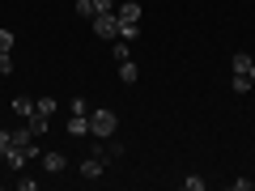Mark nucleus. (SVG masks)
<instances>
[{
	"label": "nucleus",
	"mask_w": 255,
	"mask_h": 191,
	"mask_svg": "<svg viewBox=\"0 0 255 191\" xmlns=\"http://www.w3.org/2000/svg\"><path fill=\"white\" fill-rule=\"evenodd\" d=\"M94 13H115V0H94Z\"/></svg>",
	"instance_id": "6ab92c4d"
},
{
	"label": "nucleus",
	"mask_w": 255,
	"mask_h": 191,
	"mask_svg": "<svg viewBox=\"0 0 255 191\" xmlns=\"http://www.w3.org/2000/svg\"><path fill=\"white\" fill-rule=\"evenodd\" d=\"M68 136H90V115H68Z\"/></svg>",
	"instance_id": "423d86ee"
},
{
	"label": "nucleus",
	"mask_w": 255,
	"mask_h": 191,
	"mask_svg": "<svg viewBox=\"0 0 255 191\" xmlns=\"http://www.w3.org/2000/svg\"><path fill=\"white\" fill-rule=\"evenodd\" d=\"M13 110H17L21 119H26V115H34V98H26V94H21V98H13Z\"/></svg>",
	"instance_id": "ddd939ff"
},
{
	"label": "nucleus",
	"mask_w": 255,
	"mask_h": 191,
	"mask_svg": "<svg viewBox=\"0 0 255 191\" xmlns=\"http://www.w3.org/2000/svg\"><path fill=\"white\" fill-rule=\"evenodd\" d=\"M111 55H115V64L132 60V55H128V43H124V38H115V43H111Z\"/></svg>",
	"instance_id": "2eb2a0df"
},
{
	"label": "nucleus",
	"mask_w": 255,
	"mask_h": 191,
	"mask_svg": "<svg viewBox=\"0 0 255 191\" xmlns=\"http://www.w3.org/2000/svg\"><path fill=\"white\" fill-rule=\"evenodd\" d=\"M119 38H124V43H136L140 38V21H119Z\"/></svg>",
	"instance_id": "9d476101"
},
{
	"label": "nucleus",
	"mask_w": 255,
	"mask_h": 191,
	"mask_svg": "<svg viewBox=\"0 0 255 191\" xmlns=\"http://www.w3.org/2000/svg\"><path fill=\"white\" fill-rule=\"evenodd\" d=\"M68 110H73V115H90V106H85V98H73V106H68Z\"/></svg>",
	"instance_id": "aec40b11"
},
{
	"label": "nucleus",
	"mask_w": 255,
	"mask_h": 191,
	"mask_svg": "<svg viewBox=\"0 0 255 191\" xmlns=\"http://www.w3.org/2000/svg\"><path fill=\"white\" fill-rule=\"evenodd\" d=\"M119 81H124V85H136L140 81V68L132 60H124V64H119Z\"/></svg>",
	"instance_id": "6e6552de"
},
{
	"label": "nucleus",
	"mask_w": 255,
	"mask_h": 191,
	"mask_svg": "<svg viewBox=\"0 0 255 191\" xmlns=\"http://www.w3.org/2000/svg\"><path fill=\"white\" fill-rule=\"evenodd\" d=\"M115 132H119V115H115V110H107V106L90 110V136H98V140H111Z\"/></svg>",
	"instance_id": "f257e3e1"
},
{
	"label": "nucleus",
	"mask_w": 255,
	"mask_h": 191,
	"mask_svg": "<svg viewBox=\"0 0 255 191\" xmlns=\"http://www.w3.org/2000/svg\"><path fill=\"white\" fill-rule=\"evenodd\" d=\"M13 73V55H0V77H9Z\"/></svg>",
	"instance_id": "412c9836"
},
{
	"label": "nucleus",
	"mask_w": 255,
	"mask_h": 191,
	"mask_svg": "<svg viewBox=\"0 0 255 191\" xmlns=\"http://www.w3.org/2000/svg\"><path fill=\"white\" fill-rule=\"evenodd\" d=\"M183 191H204V179L200 174H187V179H183Z\"/></svg>",
	"instance_id": "f3484780"
},
{
	"label": "nucleus",
	"mask_w": 255,
	"mask_h": 191,
	"mask_svg": "<svg viewBox=\"0 0 255 191\" xmlns=\"http://www.w3.org/2000/svg\"><path fill=\"white\" fill-rule=\"evenodd\" d=\"M0 157L9 162V170H26V162H30V157L17 149V140H13V127H4V132H0Z\"/></svg>",
	"instance_id": "f03ea898"
},
{
	"label": "nucleus",
	"mask_w": 255,
	"mask_h": 191,
	"mask_svg": "<svg viewBox=\"0 0 255 191\" xmlns=\"http://www.w3.org/2000/svg\"><path fill=\"white\" fill-rule=\"evenodd\" d=\"M64 166H68V157H64V153H55V149H51V153H43V170L47 174H64Z\"/></svg>",
	"instance_id": "39448f33"
},
{
	"label": "nucleus",
	"mask_w": 255,
	"mask_h": 191,
	"mask_svg": "<svg viewBox=\"0 0 255 191\" xmlns=\"http://www.w3.org/2000/svg\"><path fill=\"white\" fill-rule=\"evenodd\" d=\"M247 77H251V81H255V60H251V68H247Z\"/></svg>",
	"instance_id": "4be33fe9"
},
{
	"label": "nucleus",
	"mask_w": 255,
	"mask_h": 191,
	"mask_svg": "<svg viewBox=\"0 0 255 191\" xmlns=\"http://www.w3.org/2000/svg\"><path fill=\"white\" fill-rule=\"evenodd\" d=\"M0 55H13V30H0Z\"/></svg>",
	"instance_id": "dca6fc26"
},
{
	"label": "nucleus",
	"mask_w": 255,
	"mask_h": 191,
	"mask_svg": "<svg viewBox=\"0 0 255 191\" xmlns=\"http://www.w3.org/2000/svg\"><path fill=\"white\" fill-rule=\"evenodd\" d=\"M34 110H43V115H55V98H38Z\"/></svg>",
	"instance_id": "a211bd4d"
},
{
	"label": "nucleus",
	"mask_w": 255,
	"mask_h": 191,
	"mask_svg": "<svg viewBox=\"0 0 255 191\" xmlns=\"http://www.w3.org/2000/svg\"><path fill=\"white\" fill-rule=\"evenodd\" d=\"M26 127L34 132V136H47V127H51V115H43V110H34V115H26Z\"/></svg>",
	"instance_id": "20e7f679"
},
{
	"label": "nucleus",
	"mask_w": 255,
	"mask_h": 191,
	"mask_svg": "<svg viewBox=\"0 0 255 191\" xmlns=\"http://www.w3.org/2000/svg\"><path fill=\"white\" fill-rule=\"evenodd\" d=\"M251 68V55L247 51H234V60H230V73H247Z\"/></svg>",
	"instance_id": "f8f14e48"
},
{
	"label": "nucleus",
	"mask_w": 255,
	"mask_h": 191,
	"mask_svg": "<svg viewBox=\"0 0 255 191\" xmlns=\"http://www.w3.org/2000/svg\"><path fill=\"white\" fill-rule=\"evenodd\" d=\"M251 85H255V81H251L247 73H234V77H230V90H234L238 98H243V94H251Z\"/></svg>",
	"instance_id": "1a4fd4ad"
},
{
	"label": "nucleus",
	"mask_w": 255,
	"mask_h": 191,
	"mask_svg": "<svg viewBox=\"0 0 255 191\" xmlns=\"http://www.w3.org/2000/svg\"><path fill=\"white\" fill-rule=\"evenodd\" d=\"M94 34L107 38V43H115L119 38V13H94Z\"/></svg>",
	"instance_id": "7ed1b4c3"
},
{
	"label": "nucleus",
	"mask_w": 255,
	"mask_h": 191,
	"mask_svg": "<svg viewBox=\"0 0 255 191\" xmlns=\"http://www.w3.org/2000/svg\"><path fill=\"white\" fill-rule=\"evenodd\" d=\"M81 179H102V162L98 157H85L81 162Z\"/></svg>",
	"instance_id": "9b49d317"
},
{
	"label": "nucleus",
	"mask_w": 255,
	"mask_h": 191,
	"mask_svg": "<svg viewBox=\"0 0 255 191\" xmlns=\"http://www.w3.org/2000/svg\"><path fill=\"white\" fill-rule=\"evenodd\" d=\"M115 13H119V21H140V13H145V9H140L136 0H128V4H115Z\"/></svg>",
	"instance_id": "0eeeda50"
},
{
	"label": "nucleus",
	"mask_w": 255,
	"mask_h": 191,
	"mask_svg": "<svg viewBox=\"0 0 255 191\" xmlns=\"http://www.w3.org/2000/svg\"><path fill=\"white\" fill-rule=\"evenodd\" d=\"M73 13H77V17H85V21H94V0H77Z\"/></svg>",
	"instance_id": "4468645a"
}]
</instances>
